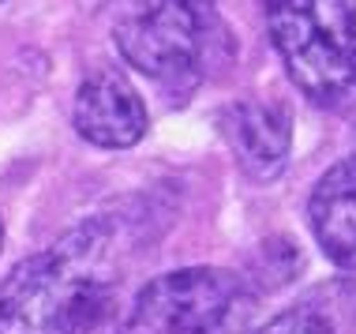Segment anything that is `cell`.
Segmentation results:
<instances>
[{"label": "cell", "mask_w": 356, "mask_h": 334, "mask_svg": "<svg viewBox=\"0 0 356 334\" xmlns=\"http://www.w3.org/2000/svg\"><path fill=\"white\" fill-rule=\"evenodd\" d=\"M289 79L315 106L356 109V0H259Z\"/></svg>", "instance_id": "7a4b0ae2"}, {"label": "cell", "mask_w": 356, "mask_h": 334, "mask_svg": "<svg viewBox=\"0 0 356 334\" xmlns=\"http://www.w3.org/2000/svg\"><path fill=\"white\" fill-rule=\"evenodd\" d=\"M307 218L326 260L356 271V158L338 161L319 177L307 199Z\"/></svg>", "instance_id": "52a82bcc"}, {"label": "cell", "mask_w": 356, "mask_h": 334, "mask_svg": "<svg viewBox=\"0 0 356 334\" xmlns=\"http://www.w3.org/2000/svg\"><path fill=\"white\" fill-rule=\"evenodd\" d=\"M221 139L229 143L240 173L255 184L282 177L293 150V113L277 102H233L218 117Z\"/></svg>", "instance_id": "8992f818"}, {"label": "cell", "mask_w": 356, "mask_h": 334, "mask_svg": "<svg viewBox=\"0 0 356 334\" xmlns=\"http://www.w3.org/2000/svg\"><path fill=\"white\" fill-rule=\"evenodd\" d=\"M252 308L244 274L184 267L147 282L117 334H229Z\"/></svg>", "instance_id": "277c9868"}, {"label": "cell", "mask_w": 356, "mask_h": 334, "mask_svg": "<svg viewBox=\"0 0 356 334\" xmlns=\"http://www.w3.org/2000/svg\"><path fill=\"white\" fill-rule=\"evenodd\" d=\"M255 334H338V331H334L330 316H323L319 308H312V304H296V308L277 312V316L270 323H263Z\"/></svg>", "instance_id": "ba28073f"}, {"label": "cell", "mask_w": 356, "mask_h": 334, "mask_svg": "<svg viewBox=\"0 0 356 334\" xmlns=\"http://www.w3.org/2000/svg\"><path fill=\"white\" fill-rule=\"evenodd\" d=\"M75 132L102 150H128L147 136V106H143L139 90L128 83V75L98 68L90 72L75 90L72 106Z\"/></svg>", "instance_id": "5b68a950"}, {"label": "cell", "mask_w": 356, "mask_h": 334, "mask_svg": "<svg viewBox=\"0 0 356 334\" xmlns=\"http://www.w3.org/2000/svg\"><path fill=\"white\" fill-rule=\"evenodd\" d=\"M218 42L210 0H139L117 23V49L136 72L172 90H191Z\"/></svg>", "instance_id": "3957f363"}, {"label": "cell", "mask_w": 356, "mask_h": 334, "mask_svg": "<svg viewBox=\"0 0 356 334\" xmlns=\"http://www.w3.org/2000/svg\"><path fill=\"white\" fill-rule=\"evenodd\" d=\"M124 222L94 214L0 282V334H94L113 316Z\"/></svg>", "instance_id": "6da1fadb"}, {"label": "cell", "mask_w": 356, "mask_h": 334, "mask_svg": "<svg viewBox=\"0 0 356 334\" xmlns=\"http://www.w3.org/2000/svg\"><path fill=\"white\" fill-rule=\"evenodd\" d=\"M0 244H4V222H0Z\"/></svg>", "instance_id": "9c48e42d"}]
</instances>
